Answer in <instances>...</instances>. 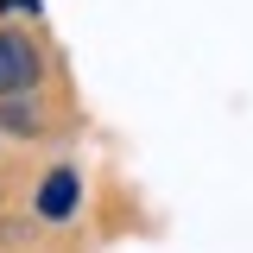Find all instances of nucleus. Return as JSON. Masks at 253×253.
<instances>
[{
	"label": "nucleus",
	"mask_w": 253,
	"mask_h": 253,
	"mask_svg": "<svg viewBox=\"0 0 253 253\" xmlns=\"http://www.w3.org/2000/svg\"><path fill=\"white\" fill-rule=\"evenodd\" d=\"M38 83H44V57H38V44H32L26 32H0V101L38 89Z\"/></svg>",
	"instance_id": "1"
},
{
	"label": "nucleus",
	"mask_w": 253,
	"mask_h": 253,
	"mask_svg": "<svg viewBox=\"0 0 253 253\" xmlns=\"http://www.w3.org/2000/svg\"><path fill=\"white\" fill-rule=\"evenodd\" d=\"M76 203H83V177H76L70 165L44 171V184H38V215H44V221H70Z\"/></svg>",
	"instance_id": "2"
},
{
	"label": "nucleus",
	"mask_w": 253,
	"mask_h": 253,
	"mask_svg": "<svg viewBox=\"0 0 253 253\" xmlns=\"http://www.w3.org/2000/svg\"><path fill=\"white\" fill-rule=\"evenodd\" d=\"M0 126H6V133H44V126H38V114H32V108H19V95H13V101H0Z\"/></svg>",
	"instance_id": "3"
}]
</instances>
